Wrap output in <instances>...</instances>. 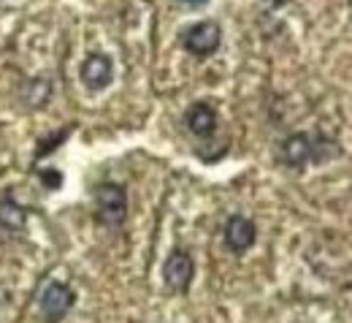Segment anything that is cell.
<instances>
[{"instance_id": "cell-1", "label": "cell", "mask_w": 352, "mask_h": 323, "mask_svg": "<svg viewBox=\"0 0 352 323\" xmlns=\"http://www.w3.org/2000/svg\"><path fill=\"white\" fill-rule=\"evenodd\" d=\"M342 155L339 141L325 134H293L279 144V163L293 171H304L307 166H322Z\"/></svg>"}, {"instance_id": "cell-2", "label": "cell", "mask_w": 352, "mask_h": 323, "mask_svg": "<svg viewBox=\"0 0 352 323\" xmlns=\"http://www.w3.org/2000/svg\"><path fill=\"white\" fill-rule=\"evenodd\" d=\"M128 218V190L120 183H100L95 187V220L106 229H120Z\"/></svg>"}, {"instance_id": "cell-3", "label": "cell", "mask_w": 352, "mask_h": 323, "mask_svg": "<svg viewBox=\"0 0 352 323\" xmlns=\"http://www.w3.org/2000/svg\"><path fill=\"white\" fill-rule=\"evenodd\" d=\"M222 44V28L214 19H204L190 25L182 33V46L184 52H190L192 57H212Z\"/></svg>"}, {"instance_id": "cell-4", "label": "cell", "mask_w": 352, "mask_h": 323, "mask_svg": "<svg viewBox=\"0 0 352 323\" xmlns=\"http://www.w3.org/2000/svg\"><path fill=\"white\" fill-rule=\"evenodd\" d=\"M76 304V293L71 285L65 282H46L41 296H38V307H41V315H44V323H60Z\"/></svg>"}, {"instance_id": "cell-5", "label": "cell", "mask_w": 352, "mask_h": 323, "mask_svg": "<svg viewBox=\"0 0 352 323\" xmlns=\"http://www.w3.org/2000/svg\"><path fill=\"white\" fill-rule=\"evenodd\" d=\"M192 277H195V261H192V256L187 250H182V247L171 250L168 258H166V264H163V282H166V288L171 293H187Z\"/></svg>"}, {"instance_id": "cell-6", "label": "cell", "mask_w": 352, "mask_h": 323, "mask_svg": "<svg viewBox=\"0 0 352 323\" xmlns=\"http://www.w3.org/2000/svg\"><path fill=\"white\" fill-rule=\"evenodd\" d=\"M222 236H225V247H228L233 256H244V253L255 244L258 229H255V223H252L250 218H244V215H230L228 223H225Z\"/></svg>"}, {"instance_id": "cell-7", "label": "cell", "mask_w": 352, "mask_h": 323, "mask_svg": "<svg viewBox=\"0 0 352 323\" xmlns=\"http://www.w3.org/2000/svg\"><path fill=\"white\" fill-rule=\"evenodd\" d=\"M79 76H82L85 87H89V90H106L114 82V60L109 54H103V52H95L82 63Z\"/></svg>"}, {"instance_id": "cell-8", "label": "cell", "mask_w": 352, "mask_h": 323, "mask_svg": "<svg viewBox=\"0 0 352 323\" xmlns=\"http://www.w3.org/2000/svg\"><path fill=\"white\" fill-rule=\"evenodd\" d=\"M184 125H187V131H190L192 136H198V138L212 136V134L217 131V109L209 106V103H204V101H198V103H192V106L187 109Z\"/></svg>"}, {"instance_id": "cell-9", "label": "cell", "mask_w": 352, "mask_h": 323, "mask_svg": "<svg viewBox=\"0 0 352 323\" xmlns=\"http://www.w3.org/2000/svg\"><path fill=\"white\" fill-rule=\"evenodd\" d=\"M28 226V209L11 196V193H3L0 196V229L8 231V233H19Z\"/></svg>"}, {"instance_id": "cell-10", "label": "cell", "mask_w": 352, "mask_h": 323, "mask_svg": "<svg viewBox=\"0 0 352 323\" xmlns=\"http://www.w3.org/2000/svg\"><path fill=\"white\" fill-rule=\"evenodd\" d=\"M65 138H68V128H65V131H60V134H57V138L52 136V138H46V141H41V144H38V152H36V158L41 160V158H46V155H52V149H54L57 144H63Z\"/></svg>"}, {"instance_id": "cell-11", "label": "cell", "mask_w": 352, "mask_h": 323, "mask_svg": "<svg viewBox=\"0 0 352 323\" xmlns=\"http://www.w3.org/2000/svg\"><path fill=\"white\" fill-rule=\"evenodd\" d=\"M41 180H44L46 187H60V185H63V177H60L57 169H44V171H41Z\"/></svg>"}, {"instance_id": "cell-12", "label": "cell", "mask_w": 352, "mask_h": 323, "mask_svg": "<svg viewBox=\"0 0 352 323\" xmlns=\"http://www.w3.org/2000/svg\"><path fill=\"white\" fill-rule=\"evenodd\" d=\"M184 8H204V6H209V0H179Z\"/></svg>"}]
</instances>
